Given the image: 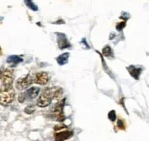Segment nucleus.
<instances>
[{
	"mask_svg": "<svg viewBox=\"0 0 149 141\" xmlns=\"http://www.w3.org/2000/svg\"><path fill=\"white\" fill-rule=\"evenodd\" d=\"M125 26H126V22L123 21V22H121V23H117L116 28L118 31H122Z\"/></svg>",
	"mask_w": 149,
	"mask_h": 141,
	"instance_id": "nucleus-17",
	"label": "nucleus"
},
{
	"mask_svg": "<svg viewBox=\"0 0 149 141\" xmlns=\"http://www.w3.org/2000/svg\"><path fill=\"white\" fill-rule=\"evenodd\" d=\"M117 126L120 129H125V124L122 119H119L117 122Z\"/></svg>",
	"mask_w": 149,
	"mask_h": 141,
	"instance_id": "nucleus-18",
	"label": "nucleus"
},
{
	"mask_svg": "<svg viewBox=\"0 0 149 141\" xmlns=\"http://www.w3.org/2000/svg\"><path fill=\"white\" fill-rule=\"evenodd\" d=\"M34 81L33 77L30 75L26 76L24 78H20L16 81L15 87L18 90H23L31 85Z\"/></svg>",
	"mask_w": 149,
	"mask_h": 141,
	"instance_id": "nucleus-5",
	"label": "nucleus"
},
{
	"mask_svg": "<svg viewBox=\"0 0 149 141\" xmlns=\"http://www.w3.org/2000/svg\"><path fill=\"white\" fill-rule=\"evenodd\" d=\"M15 94V92L13 87L7 90H0V105L4 106L10 105L14 100Z\"/></svg>",
	"mask_w": 149,
	"mask_h": 141,
	"instance_id": "nucleus-4",
	"label": "nucleus"
},
{
	"mask_svg": "<svg viewBox=\"0 0 149 141\" xmlns=\"http://www.w3.org/2000/svg\"><path fill=\"white\" fill-rule=\"evenodd\" d=\"M1 52H1V48L0 47V55H1Z\"/></svg>",
	"mask_w": 149,
	"mask_h": 141,
	"instance_id": "nucleus-20",
	"label": "nucleus"
},
{
	"mask_svg": "<svg viewBox=\"0 0 149 141\" xmlns=\"http://www.w3.org/2000/svg\"><path fill=\"white\" fill-rule=\"evenodd\" d=\"M56 34L58 36H57V41H58V44L60 49H63L71 47V44H70L66 36L64 33H57Z\"/></svg>",
	"mask_w": 149,
	"mask_h": 141,
	"instance_id": "nucleus-8",
	"label": "nucleus"
},
{
	"mask_svg": "<svg viewBox=\"0 0 149 141\" xmlns=\"http://www.w3.org/2000/svg\"><path fill=\"white\" fill-rule=\"evenodd\" d=\"M24 1L26 5L27 6L29 9H31V10H33V11L38 10V7L33 3V1H32V0H24Z\"/></svg>",
	"mask_w": 149,
	"mask_h": 141,
	"instance_id": "nucleus-14",
	"label": "nucleus"
},
{
	"mask_svg": "<svg viewBox=\"0 0 149 141\" xmlns=\"http://www.w3.org/2000/svg\"><path fill=\"white\" fill-rule=\"evenodd\" d=\"M39 91H40V89H39V87H33L28 89L25 92L23 93V96H24L25 100H32V99L36 98V97L39 95Z\"/></svg>",
	"mask_w": 149,
	"mask_h": 141,
	"instance_id": "nucleus-9",
	"label": "nucleus"
},
{
	"mask_svg": "<svg viewBox=\"0 0 149 141\" xmlns=\"http://www.w3.org/2000/svg\"><path fill=\"white\" fill-rule=\"evenodd\" d=\"M21 62H23V58L18 55H10L7 58V63L12 67L16 66Z\"/></svg>",
	"mask_w": 149,
	"mask_h": 141,
	"instance_id": "nucleus-11",
	"label": "nucleus"
},
{
	"mask_svg": "<svg viewBox=\"0 0 149 141\" xmlns=\"http://www.w3.org/2000/svg\"><path fill=\"white\" fill-rule=\"evenodd\" d=\"M127 69L129 74L135 79H138L141 73H142V68H139V67H136L135 65H130L127 68Z\"/></svg>",
	"mask_w": 149,
	"mask_h": 141,
	"instance_id": "nucleus-10",
	"label": "nucleus"
},
{
	"mask_svg": "<svg viewBox=\"0 0 149 141\" xmlns=\"http://www.w3.org/2000/svg\"><path fill=\"white\" fill-rule=\"evenodd\" d=\"M35 110H36V108H35L34 105H30L25 108L24 112L27 114H32V113H34Z\"/></svg>",
	"mask_w": 149,
	"mask_h": 141,
	"instance_id": "nucleus-15",
	"label": "nucleus"
},
{
	"mask_svg": "<svg viewBox=\"0 0 149 141\" xmlns=\"http://www.w3.org/2000/svg\"><path fill=\"white\" fill-rule=\"evenodd\" d=\"M65 99L60 100L52 108L49 113V117L52 120L57 121V122H63L65 119V116L63 114V106L65 104Z\"/></svg>",
	"mask_w": 149,
	"mask_h": 141,
	"instance_id": "nucleus-2",
	"label": "nucleus"
},
{
	"mask_svg": "<svg viewBox=\"0 0 149 141\" xmlns=\"http://www.w3.org/2000/svg\"><path fill=\"white\" fill-rule=\"evenodd\" d=\"M74 135V132L72 130H63L56 132L54 135L55 141H65L69 139Z\"/></svg>",
	"mask_w": 149,
	"mask_h": 141,
	"instance_id": "nucleus-7",
	"label": "nucleus"
},
{
	"mask_svg": "<svg viewBox=\"0 0 149 141\" xmlns=\"http://www.w3.org/2000/svg\"><path fill=\"white\" fill-rule=\"evenodd\" d=\"M66 128L67 127L65 126V125H63V124H58V125H57V126H55L54 129H55V131H61V130H62V129H66Z\"/></svg>",
	"mask_w": 149,
	"mask_h": 141,
	"instance_id": "nucleus-19",
	"label": "nucleus"
},
{
	"mask_svg": "<svg viewBox=\"0 0 149 141\" xmlns=\"http://www.w3.org/2000/svg\"><path fill=\"white\" fill-rule=\"evenodd\" d=\"M63 90L61 87H47L42 92L37 100V106L40 108H45L49 106L52 100H58L62 97Z\"/></svg>",
	"mask_w": 149,
	"mask_h": 141,
	"instance_id": "nucleus-1",
	"label": "nucleus"
},
{
	"mask_svg": "<svg viewBox=\"0 0 149 141\" xmlns=\"http://www.w3.org/2000/svg\"><path fill=\"white\" fill-rule=\"evenodd\" d=\"M49 80V74L45 71L37 73L34 77V82L37 84H40V85H45V84H47Z\"/></svg>",
	"mask_w": 149,
	"mask_h": 141,
	"instance_id": "nucleus-6",
	"label": "nucleus"
},
{
	"mask_svg": "<svg viewBox=\"0 0 149 141\" xmlns=\"http://www.w3.org/2000/svg\"><path fill=\"white\" fill-rule=\"evenodd\" d=\"M108 116H109V119H110L111 122H114L116 119V115L115 110H111L109 113V114H108Z\"/></svg>",
	"mask_w": 149,
	"mask_h": 141,
	"instance_id": "nucleus-16",
	"label": "nucleus"
},
{
	"mask_svg": "<svg viewBox=\"0 0 149 141\" xmlns=\"http://www.w3.org/2000/svg\"><path fill=\"white\" fill-rule=\"evenodd\" d=\"M1 86L0 90H7L13 88V71L10 68L3 70L1 78Z\"/></svg>",
	"mask_w": 149,
	"mask_h": 141,
	"instance_id": "nucleus-3",
	"label": "nucleus"
},
{
	"mask_svg": "<svg viewBox=\"0 0 149 141\" xmlns=\"http://www.w3.org/2000/svg\"><path fill=\"white\" fill-rule=\"evenodd\" d=\"M102 53H103V55H104L105 57H106V58H113V50H112L111 47L109 46V45H106V46H105L104 47H103V50H102Z\"/></svg>",
	"mask_w": 149,
	"mask_h": 141,
	"instance_id": "nucleus-13",
	"label": "nucleus"
},
{
	"mask_svg": "<svg viewBox=\"0 0 149 141\" xmlns=\"http://www.w3.org/2000/svg\"><path fill=\"white\" fill-rule=\"evenodd\" d=\"M69 56H70L69 52H65V53L59 55V56L57 58L56 60L60 65H63L68 62V58H69Z\"/></svg>",
	"mask_w": 149,
	"mask_h": 141,
	"instance_id": "nucleus-12",
	"label": "nucleus"
}]
</instances>
